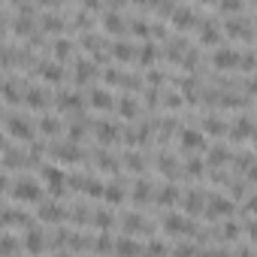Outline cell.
Returning a JSON list of instances; mask_svg holds the SVG:
<instances>
[{
  "label": "cell",
  "mask_w": 257,
  "mask_h": 257,
  "mask_svg": "<svg viewBox=\"0 0 257 257\" xmlns=\"http://www.w3.org/2000/svg\"><path fill=\"white\" fill-rule=\"evenodd\" d=\"M203 212L209 215V221L230 218V215L236 212V200H227V197H218V194H212V197H206V206H203Z\"/></svg>",
  "instance_id": "cell-1"
},
{
  "label": "cell",
  "mask_w": 257,
  "mask_h": 257,
  "mask_svg": "<svg viewBox=\"0 0 257 257\" xmlns=\"http://www.w3.org/2000/svg\"><path fill=\"white\" fill-rule=\"evenodd\" d=\"M13 197L19 200V203H40L43 200V188L34 182V179H19L16 185H13Z\"/></svg>",
  "instance_id": "cell-2"
},
{
  "label": "cell",
  "mask_w": 257,
  "mask_h": 257,
  "mask_svg": "<svg viewBox=\"0 0 257 257\" xmlns=\"http://www.w3.org/2000/svg\"><path fill=\"white\" fill-rule=\"evenodd\" d=\"M164 230L173 233V236H194V221L188 215H179V212H170L164 218Z\"/></svg>",
  "instance_id": "cell-3"
},
{
  "label": "cell",
  "mask_w": 257,
  "mask_h": 257,
  "mask_svg": "<svg viewBox=\"0 0 257 257\" xmlns=\"http://www.w3.org/2000/svg\"><path fill=\"white\" fill-rule=\"evenodd\" d=\"M40 176L46 179V185H49V191L58 197V194H64V188H67V176H64V170H58V167H43L40 170Z\"/></svg>",
  "instance_id": "cell-4"
},
{
  "label": "cell",
  "mask_w": 257,
  "mask_h": 257,
  "mask_svg": "<svg viewBox=\"0 0 257 257\" xmlns=\"http://www.w3.org/2000/svg\"><path fill=\"white\" fill-rule=\"evenodd\" d=\"M239 52L236 49H230V46H224V49H215V55H212V64L218 67V70H236L239 67Z\"/></svg>",
  "instance_id": "cell-5"
},
{
  "label": "cell",
  "mask_w": 257,
  "mask_h": 257,
  "mask_svg": "<svg viewBox=\"0 0 257 257\" xmlns=\"http://www.w3.org/2000/svg\"><path fill=\"white\" fill-rule=\"evenodd\" d=\"M179 143H182V149H188V152L206 149V140H203V134L197 131V127H185V131L179 134Z\"/></svg>",
  "instance_id": "cell-6"
},
{
  "label": "cell",
  "mask_w": 257,
  "mask_h": 257,
  "mask_svg": "<svg viewBox=\"0 0 257 257\" xmlns=\"http://www.w3.org/2000/svg\"><path fill=\"white\" fill-rule=\"evenodd\" d=\"M227 34L230 37H242L245 43L251 40V22L245 19V16H233L230 22H227Z\"/></svg>",
  "instance_id": "cell-7"
},
{
  "label": "cell",
  "mask_w": 257,
  "mask_h": 257,
  "mask_svg": "<svg viewBox=\"0 0 257 257\" xmlns=\"http://www.w3.org/2000/svg\"><path fill=\"white\" fill-rule=\"evenodd\" d=\"M173 25L176 28H197V16H194V10L191 7H173Z\"/></svg>",
  "instance_id": "cell-8"
},
{
  "label": "cell",
  "mask_w": 257,
  "mask_h": 257,
  "mask_svg": "<svg viewBox=\"0 0 257 257\" xmlns=\"http://www.w3.org/2000/svg\"><path fill=\"white\" fill-rule=\"evenodd\" d=\"M52 155H55V158H61L64 164H76V161H82V158H85V155H82V149H79V146H73V143L55 146V149H52Z\"/></svg>",
  "instance_id": "cell-9"
},
{
  "label": "cell",
  "mask_w": 257,
  "mask_h": 257,
  "mask_svg": "<svg viewBox=\"0 0 257 257\" xmlns=\"http://www.w3.org/2000/svg\"><path fill=\"white\" fill-rule=\"evenodd\" d=\"M112 251H118V254H140V251H146L137 239H131V236H121V239H115L112 242Z\"/></svg>",
  "instance_id": "cell-10"
},
{
  "label": "cell",
  "mask_w": 257,
  "mask_h": 257,
  "mask_svg": "<svg viewBox=\"0 0 257 257\" xmlns=\"http://www.w3.org/2000/svg\"><path fill=\"white\" fill-rule=\"evenodd\" d=\"M112 58H118L121 64H127V61H137V49L131 46V43H112Z\"/></svg>",
  "instance_id": "cell-11"
},
{
  "label": "cell",
  "mask_w": 257,
  "mask_h": 257,
  "mask_svg": "<svg viewBox=\"0 0 257 257\" xmlns=\"http://www.w3.org/2000/svg\"><path fill=\"white\" fill-rule=\"evenodd\" d=\"M46 248V239H43V233L37 230V227H28V233H25V251H43Z\"/></svg>",
  "instance_id": "cell-12"
},
{
  "label": "cell",
  "mask_w": 257,
  "mask_h": 257,
  "mask_svg": "<svg viewBox=\"0 0 257 257\" xmlns=\"http://www.w3.org/2000/svg\"><path fill=\"white\" fill-rule=\"evenodd\" d=\"M0 224H7V227H31V218L25 212H0Z\"/></svg>",
  "instance_id": "cell-13"
},
{
  "label": "cell",
  "mask_w": 257,
  "mask_h": 257,
  "mask_svg": "<svg viewBox=\"0 0 257 257\" xmlns=\"http://www.w3.org/2000/svg\"><path fill=\"white\" fill-rule=\"evenodd\" d=\"M230 134H233V140H236V143H242V140H251V134H254L251 118H248V115H245V118H239V121L233 124V131H230Z\"/></svg>",
  "instance_id": "cell-14"
},
{
  "label": "cell",
  "mask_w": 257,
  "mask_h": 257,
  "mask_svg": "<svg viewBox=\"0 0 257 257\" xmlns=\"http://www.w3.org/2000/svg\"><path fill=\"white\" fill-rule=\"evenodd\" d=\"M182 203H185V212H188V215H200V212H203V206H206V197H203L200 191H191Z\"/></svg>",
  "instance_id": "cell-15"
},
{
  "label": "cell",
  "mask_w": 257,
  "mask_h": 257,
  "mask_svg": "<svg viewBox=\"0 0 257 257\" xmlns=\"http://www.w3.org/2000/svg\"><path fill=\"white\" fill-rule=\"evenodd\" d=\"M64 218V209L58 206V203H46V206H40V221H46V224H58Z\"/></svg>",
  "instance_id": "cell-16"
},
{
  "label": "cell",
  "mask_w": 257,
  "mask_h": 257,
  "mask_svg": "<svg viewBox=\"0 0 257 257\" xmlns=\"http://www.w3.org/2000/svg\"><path fill=\"white\" fill-rule=\"evenodd\" d=\"M10 134H13L16 140H31V137H34V131L28 127L25 118H10Z\"/></svg>",
  "instance_id": "cell-17"
},
{
  "label": "cell",
  "mask_w": 257,
  "mask_h": 257,
  "mask_svg": "<svg viewBox=\"0 0 257 257\" xmlns=\"http://www.w3.org/2000/svg\"><path fill=\"white\" fill-rule=\"evenodd\" d=\"M88 100H91V106H94V109H112V103H115V100H112V94H109V91H103V88H94Z\"/></svg>",
  "instance_id": "cell-18"
},
{
  "label": "cell",
  "mask_w": 257,
  "mask_h": 257,
  "mask_svg": "<svg viewBox=\"0 0 257 257\" xmlns=\"http://www.w3.org/2000/svg\"><path fill=\"white\" fill-rule=\"evenodd\" d=\"M97 137H100V143H103V146H112V143L118 140V127H115V124H106V121H103V124L97 127Z\"/></svg>",
  "instance_id": "cell-19"
},
{
  "label": "cell",
  "mask_w": 257,
  "mask_h": 257,
  "mask_svg": "<svg viewBox=\"0 0 257 257\" xmlns=\"http://www.w3.org/2000/svg\"><path fill=\"white\" fill-rule=\"evenodd\" d=\"M121 224H124V233H137V230H149V227H146V221H143L140 215H134V212H131V215H124V221H121Z\"/></svg>",
  "instance_id": "cell-20"
},
{
  "label": "cell",
  "mask_w": 257,
  "mask_h": 257,
  "mask_svg": "<svg viewBox=\"0 0 257 257\" xmlns=\"http://www.w3.org/2000/svg\"><path fill=\"white\" fill-rule=\"evenodd\" d=\"M203 43L206 46H218L221 43V28L212 22V25H203Z\"/></svg>",
  "instance_id": "cell-21"
},
{
  "label": "cell",
  "mask_w": 257,
  "mask_h": 257,
  "mask_svg": "<svg viewBox=\"0 0 257 257\" xmlns=\"http://www.w3.org/2000/svg\"><path fill=\"white\" fill-rule=\"evenodd\" d=\"M103 25H106V31L112 34H124V22H121V16L118 13H109V16H103Z\"/></svg>",
  "instance_id": "cell-22"
},
{
  "label": "cell",
  "mask_w": 257,
  "mask_h": 257,
  "mask_svg": "<svg viewBox=\"0 0 257 257\" xmlns=\"http://www.w3.org/2000/svg\"><path fill=\"white\" fill-rule=\"evenodd\" d=\"M103 197H106L109 203H121V200H124V191H121L118 182H109V185L103 188Z\"/></svg>",
  "instance_id": "cell-23"
},
{
  "label": "cell",
  "mask_w": 257,
  "mask_h": 257,
  "mask_svg": "<svg viewBox=\"0 0 257 257\" xmlns=\"http://www.w3.org/2000/svg\"><path fill=\"white\" fill-rule=\"evenodd\" d=\"M203 131H206V134H212V137H221L227 127H224V121H221V118H206V121H203Z\"/></svg>",
  "instance_id": "cell-24"
},
{
  "label": "cell",
  "mask_w": 257,
  "mask_h": 257,
  "mask_svg": "<svg viewBox=\"0 0 257 257\" xmlns=\"http://www.w3.org/2000/svg\"><path fill=\"white\" fill-rule=\"evenodd\" d=\"M124 167L143 173V167H146V164H143V155H140V152H127V155H124Z\"/></svg>",
  "instance_id": "cell-25"
},
{
  "label": "cell",
  "mask_w": 257,
  "mask_h": 257,
  "mask_svg": "<svg viewBox=\"0 0 257 257\" xmlns=\"http://www.w3.org/2000/svg\"><path fill=\"white\" fill-rule=\"evenodd\" d=\"M25 161H28V158H25V152H7V155H4V164H7L10 170H13V167H16V170H22V167H25Z\"/></svg>",
  "instance_id": "cell-26"
},
{
  "label": "cell",
  "mask_w": 257,
  "mask_h": 257,
  "mask_svg": "<svg viewBox=\"0 0 257 257\" xmlns=\"http://www.w3.org/2000/svg\"><path fill=\"white\" fill-rule=\"evenodd\" d=\"M227 158H230V155H227V149H224V146H215V149L209 152V161H206V164H212V167H221Z\"/></svg>",
  "instance_id": "cell-27"
},
{
  "label": "cell",
  "mask_w": 257,
  "mask_h": 257,
  "mask_svg": "<svg viewBox=\"0 0 257 257\" xmlns=\"http://www.w3.org/2000/svg\"><path fill=\"white\" fill-rule=\"evenodd\" d=\"M176 200H179V191H176L173 185H167V188L158 194V203H161V206H173Z\"/></svg>",
  "instance_id": "cell-28"
},
{
  "label": "cell",
  "mask_w": 257,
  "mask_h": 257,
  "mask_svg": "<svg viewBox=\"0 0 257 257\" xmlns=\"http://www.w3.org/2000/svg\"><path fill=\"white\" fill-rule=\"evenodd\" d=\"M40 131H43L46 137H55V134H61V121H55V118H43V121H40Z\"/></svg>",
  "instance_id": "cell-29"
},
{
  "label": "cell",
  "mask_w": 257,
  "mask_h": 257,
  "mask_svg": "<svg viewBox=\"0 0 257 257\" xmlns=\"http://www.w3.org/2000/svg\"><path fill=\"white\" fill-rule=\"evenodd\" d=\"M46 103H49V97H46L43 91H37V88H31V91H28V106L40 109V106H46Z\"/></svg>",
  "instance_id": "cell-30"
},
{
  "label": "cell",
  "mask_w": 257,
  "mask_h": 257,
  "mask_svg": "<svg viewBox=\"0 0 257 257\" xmlns=\"http://www.w3.org/2000/svg\"><path fill=\"white\" fill-rule=\"evenodd\" d=\"M43 79H49V82H61V79H64V70H61L58 64H49V67H43Z\"/></svg>",
  "instance_id": "cell-31"
},
{
  "label": "cell",
  "mask_w": 257,
  "mask_h": 257,
  "mask_svg": "<svg viewBox=\"0 0 257 257\" xmlns=\"http://www.w3.org/2000/svg\"><path fill=\"white\" fill-rule=\"evenodd\" d=\"M97 167H100V170H118V161H115V155H109V152H100V158H97Z\"/></svg>",
  "instance_id": "cell-32"
},
{
  "label": "cell",
  "mask_w": 257,
  "mask_h": 257,
  "mask_svg": "<svg viewBox=\"0 0 257 257\" xmlns=\"http://www.w3.org/2000/svg\"><path fill=\"white\" fill-rule=\"evenodd\" d=\"M0 94H4V100H7V103H16V100H19L16 82H4V85H0Z\"/></svg>",
  "instance_id": "cell-33"
},
{
  "label": "cell",
  "mask_w": 257,
  "mask_h": 257,
  "mask_svg": "<svg viewBox=\"0 0 257 257\" xmlns=\"http://www.w3.org/2000/svg\"><path fill=\"white\" fill-rule=\"evenodd\" d=\"M137 112H140V106H137L134 100H121V115H124L127 121H134V118H137Z\"/></svg>",
  "instance_id": "cell-34"
},
{
  "label": "cell",
  "mask_w": 257,
  "mask_h": 257,
  "mask_svg": "<svg viewBox=\"0 0 257 257\" xmlns=\"http://www.w3.org/2000/svg\"><path fill=\"white\" fill-rule=\"evenodd\" d=\"M94 76V67L88 64V61H79V67H76V82H85V79H91Z\"/></svg>",
  "instance_id": "cell-35"
},
{
  "label": "cell",
  "mask_w": 257,
  "mask_h": 257,
  "mask_svg": "<svg viewBox=\"0 0 257 257\" xmlns=\"http://www.w3.org/2000/svg\"><path fill=\"white\" fill-rule=\"evenodd\" d=\"M161 170H164L170 179H173V176H179V164H176V158H170V155H167V158H161Z\"/></svg>",
  "instance_id": "cell-36"
},
{
  "label": "cell",
  "mask_w": 257,
  "mask_h": 257,
  "mask_svg": "<svg viewBox=\"0 0 257 257\" xmlns=\"http://www.w3.org/2000/svg\"><path fill=\"white\" fill-rule=\"evenodd\" d=\"M185 173H188V176H194V179H197V176H203V173H206V164H203V161H197V158H194V161H188V164H185Z\"/></svg>",
  "instance_id": "cell-37"
},
{
  "label": "cell",
  "mask_w": 257,
  "mask_h": 257,
  "mask_svg": "<svg viewBox=\"0 0 257 257\" xmlns=\"http://www.w3.org/2000/svg\"><path fill=\"white\" fill-rule=\"evenodd\" d=\"M221 4V10L224 13H233V16H239L242 13V0H218Z\"/></svg>",
  "instance_id": "cell-38"
},
{
  "label": "cell",
  "mask_w": 257,
  "mask_h": 257,
  "mask_svg": "<svg viewBox=\"0 0 257 257\" xmlns=\"http://www.w3.org/2000/svg\"><path fill=\"white\" fill-rule=\"evenodd\" d=\"M55 55H58L61 61H67V58L73 55V46H70V43H64V40H58V43H55Z\"/></svg>",
  "instance_id": "cell-39"
},
{
  "label": "cell",
  "mask_w": 257,
  "mask_h": 257,
  "mask_svg": "<svg viewBox=\"0 0 257 257\" xmlns=\"http://www.w3.org/2000/svg\"><path fill=\"white\" fill-rule=\"evenodd\" d=\"M152 197V191H149V182H137V191H134V200H140V203H146Z\"/></svg>",
  "instance_id": "cell-40"
},
{
  "label": "cell",
  "mask_w": 257,
  "mask_h": 257,
  "mask_svg": "<svg viewBox=\"0 0 257 257\" xmlns=\"http://www.w3.org/2000/svg\"><path fill=\"white\" fill-rule=\"evenodd\" d=\"M94 224H97L100 230H109V227H112V215H109V212H97V215H94Z\"/></svg>",
  "instance_id": "cell-41"
},
{
  "label": "cell",
  "mask_w": 257,
  "mask_h": 257,
  "mask_svg": "<svg viewBox=\"0 0 257 257\" xmlns=\"http://www.w3.org/2000/svg\"><path fill=\"white\" fill-rule=\"evenodd\" d=\"M22 245L13 239V236H4V239H0V251H4V254H10V251H19Z\"/></svg>",
  "instance_id": "cell-42"
},
{
  "label": "cell",
  "mask_w": 257,
  "mask_h": 257,
  "mask_svg": "<svg viewBox=\"0 0 257 257\" xmlns=\"http://www.w3.org/2000/svg\"><path fill=\"white\" fill-rule=\"evenodd\" d=\"M137 55H140V61H143V64H152V61H155V55H158V52H155V46H152V43H149V46H146V49H143V52H137Z\"/></svg>",
  "instance_id": "cell-43"
},
{
  "label": "cell",
  "mask_w": 257,
  "mask_h": 257,
  "mask_svg": "<svg viewBox=\"0 0 257 257\" xmlns=\"http://www.w3.org/2000/svg\"><path fill=\"white\" fill-rule=\"evenodd\" d=\"M94 251H112V239L106 233H100V239L94 242Z\"/></svg>",
  "instance_id": "cell-44"
},
{
  "label": "cell",
  "mask_w": 257,
  "mask_h": 257,
  "mask_svg": "<svg viewBox=\"0 0 257 257\" xmlns=\"http://www.w3.org/2000/svg\"><path fill=\"white\" fill-rule=\"evenodd\" d=\"M43 28H46V31H61V28H64V22H61V19H55V16H49V19L43 22Z\"/></svg>",
  "instance_id": "cell-45"
},
{
  "label": "cell",
  "mask_w": 257,
  "mask_h": 257,
  "mask_svg": "<svg viewBox=\"0 0 257 257\" xmlns=\"http://www.w3.org/2000/svg\"><path fill=\"white\" fill-rule=\"evenodd\" d=\"M221 236H224V239H236V236H239V224H236V221H233V224H224V233H221Z\"/></svg>",
  "instance_id": "cell-46"
},
{
  "label": "cell",
  "mask_w": 257,
  "mask_h": 257,
  "mask_svg": "<svg viewBox=\"0 0 257 257\" xmlns=\"http://www.w3.org/2000/svg\"><path fill=\"white\" fill-rule=\"evenodd\" d=\"M146 251H152V254H164V251H167V245L155 239V242H149V245H146Z\"/></svg>",
  "instance_id": "cell-47"
},
{
  "label": "cell",
  "mask_w": 257,
  "mask_h": 257,
  "mask_svg": "<svg viewBox=\"0 0 257 257\" xmlns=\"http://www.w3.org/2000/svg\"><path fill=\"white\" fill-rule=\"evenodd\" d=\"M73 221H79V224H85V221H88V215H85V206H76V209H73Z\"/></svg>",
  "instance_id": "cell-48"
},
{
  "label": "cell",
  "mask_w": 257,
  "mask_h": 257,
  "mask_svg": "<svg viewBox=\"0 0 257 257\" xmlns=\"http://www.w3.org/2000/svg\"><path fill=\"white\" fill-rule=\"evenodd\" d=\"M134 34H140V37L149 40V25H146V22H137V25H134Z\"/></svg>",
  "instance_id": "cell-49"
},
{
  "label": "cell",
  "mask_w": 257,
  "mask_h": 257,
  "mask_svg": "<svg viewBox=\"0 0 257 257\" xmlns=\"http://www.w3.org/2000/svg\"><path fill=\"white\" fill-rule=\"evenodd\" d=\"M149 82H152V85H164V73H155V70H152V73H149Z\"/></svg>",
  "instance_id": "cell-50"
},
{
  "label": "cell",
  "mask_w": 257,
  "mask_h": 257,
  "mask_svg": "<svg viewBox=\"0 0 257 257\" xmlns=\"http://www.w3.org/2000/svg\"><path fill=\"white\" fill-rule=\"evenodd\" d=\"M191 251H194V245H185V242L176 245V254H191Z\"/></svg>",
  "instance_id": "cell-51"
},
{
  "label": "cell",
  "mask_w": 257,
  "mask_h": 257,
  "mask_svg": "<svg viewBox=\"0 0 257 257\" xmlns=\"http://www.w3.org/2000/svg\"><path fill=\"white\" fill-rule=\"evenodd\" d=\"M4 188H7V176H4V173H0V191H4Z\"/></svg>",
  "instance_id": "cell-52"
},
{
  "label": "cell",
  "mask_w": 257,
  "mask_h": 257,
  "mask_svg": "<svg viewBox=\"0 0 257 257\" xmlns=\"http://www.w3.org/2000/svg\"><path fill=\"white\" fill-rule=\"evenodd\" d=\"M137 4H158V0H137Z\"/></svg>",
  "instance_id": "cell-53"
},
{
  "label": "cell",
  "mask_w": 257,
  "mask_h": 257,
  "mask_svg": "<svg viewBox=\"0 0 257 257\" xmlns=\"http://www.w3.org/2000/svg\"><path fill=\"white\" fill-rule=\"evenodd\" d=\"M200 4H218V0H200Z\"/></svg>",
  "instance_id": "cell-54"
},
{
  "label": "cell",
  "mask_w": 257,
  "mask_h": 257,
  "mask_svg": "<svg viewBox=\"0 0 257 257\" xmlns=\"http://www.w3.org/2000/svg\"><path fill=\"white\" fill-rule=\"evenodd\" d=\"M0 149H4V140H0Z\"/></svg>",
  "instance_id": "cell-55"
}]
</instances>
